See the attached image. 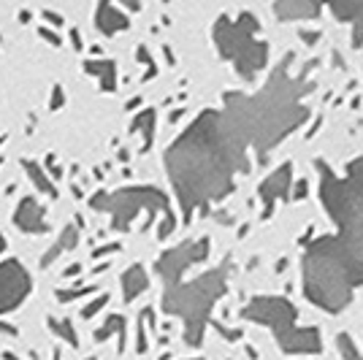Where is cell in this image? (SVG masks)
Segmentation results:
<instances>
[{
	"label": "cell",
	"mask_w": 363,
	"mask_h": 360,
	"mask_svg": "<svg viewBox=\"0 0 363 360\" xmlns=\"http://www.w3.org/2000/svg\"><path fill=\"white\" fill-rule=\"evenodd\" d=\"M293 55L272 71L257 92H225L223 108H206L184 133L168 147L166 171L179 198L184 223L196 209H206L233 190V179L250 171L247 150L257 152V163H269L296 128L309 120L303 98L315 90L303 68L288 74Z\"/></svg>",
	"instance_id": "obj_1"
},
{
	"label": "cell",
	"mask_w": 363,
	"mask_h": 360,
	"mask_svg": "<svg viewBox=\"0 0 363 360\" xmlns=\"http://www.w3.org/2000/svg\"><path fill=\"white\" fill-rule=\"evenodd\" d=\"M209 255V241H187L174 249H168L157 257L155 271L163 276V309L168 315L182 317L184 322V339L190 347H198L203 339V330L209 325V315H212L217 298L228 290V274L230 266H217V269L206 271L203 276H198L193 282H182V274L190 269L193 263L203 260Z\"/></svg>",
	"instance_id": "obj_2"
},
{
	"label": "cell",
	"mask_w": 363,
	"mask_h": 360,
	"mask_svg": "<svg viewBox=\"0 0 363 360\" xmlns=\"http://www.w3.org/2000/svg\"><path fill=\"white\" fill-rule=\"evenodd\" d=\"M303 296L323 312L339 315L347 309L355 287L363 285L361 236H320L303 247Z\"/></svg>",
	"instance_id": "obj_3"
},
{
	"label": "cell",
	"mask_w": 363,
	"mask_h": 360,
	"mask_svg": "<svg viewBox=\"0 0 363 360\" xmlns=\"http://www.w3.org/2000/svg\"><path fill=\"white\" fill-rule=\"evenodd\" d=\"M242 320L260 322L277 336V342L282 347V352L288 355H318L323 349V336L318 328H298L296 325V306L285 298L277 296H257L252 298L242 312Z\"/></svg>",
	"instance_id": "obj_4"
},
{
	"label": "cell",
	"mask_w": 363,
	"mask_h": 360,
	"mask_svg": "<svg viewBox=\"0 0 363 360\" xmlns=\"http://www.w3.org/2000/svg\"><path fill=\"white\" fill-rule=\"evenodd\" d=\"M257 30H260V25H257L255 14H250V11H242L236 22L228 16H220L212 30L220 57L233 62L236 74L247 81H255V76L269 62V44L257 38Z\"/></svg>",
	"instance_id": "obj_5"
},
{
	"label": "cell",
	"mask_w": 363,
	"mask_h": 360,
	"mask_svg": "<svg viewBox=\"0 0 363 360\" xmlns=\"http://www.w3.org/2000/svg\"><path fill=\"white\" fill-rule=\"evenodd\" d=\"M92 209L98 211H108L114 220H111V227L114 230H128L130 227V220L136 217L138 211H147L152 214H163V227H157V236L160 239H168L177 227V217L168 206L166 193H160L157 187H150V184H141V187H125V190H117V193H101L90 201Z\"/></svg>",
	"instance_id": "obj_6"
},
{
	"label": "cell",
	"mask_w": 363,
	"mask_h": 360,
	"mask_svg": "<svg viewBox=\"0 0 363 360\" xmlns=\"http://www.w3.org/2000/svg\"><path fill=\"white\" fill-rule=\"evenodd\" d=\"M30 293H33V279L30 274L25 271V266L19 260H14V257L3 260L0 263V317L6 315V312H14L16 306L28 298ZM0 330H9L11 336L16 333L14 328L3 325V320H0Z\"/></svg>",
	"instance_id": "obj_7"
},
{
	"label": "cell",
	"mask_w": 363,
	"mask_h": 360,
	"mask_svg": "<svg viewBox=\"0 0 363 360\" xmlns=\"http://www.w3.org/2000/svg\"><path fill=\"white\" fill-rule=\"evenodd\" d=\"M290 179H293V165L285 163L279 165L274 174H269V179L260 184V201H263V217L266 220L274 211L277 198H290Z\"/></svg>",
	"instance_id": "obj_8"
},
{
	"label": "cell",
	"mask_w": 363,
	"mask_h": 360,
	"mask_svg": "<svg viewBox=\"0 0 363 360\" xmlns=\"http://www.w3.org/2000/svg\"><path fill=\"white\" fill-rule=\"evenodd\" d=\"M46 211L38 206L35 198H22V203L14 211V225L25 233H46L49 223L44 220Z\"/></svg>",
	"instance_id": "obj_9"
},
{
	"label": "cell",
	"mask_w": 363,
	"mask_h": 360,
	"mask_svg": "<svg viewBox=\"0 0 363 360\" xmlns=\"http://www.w3.org/2000/svg\"><path fill=\"white\" fill-rule=\"evenodd\" d=\"M331 14L339 22L352 25V44L363 46V3L361 0H345V3H331Z\"/></svg>",
	"instance_id": "obj_10"
},
{
	"label": "cell",
	"mask_w": 363,
	"mask_h": 360,
	"mask_svg": "<svg viewBox=\"0 0 363 360\" xmlns=\"http://www.w3.org/2000/svg\"><path fill=\"white\" fill-rule=\"evenodd\" d=\"M274 14L279 16L282 22L312 19V16L320 14V6L318 3H306V0H279V3H274Z\"/></svg>",
	"instance_id": "obj_11"
},
{
	"label": "cell",
	"mask_w": 363,
	"mask_h": 360,
	"mask_svg": "<svg viewBox=\"0 0 363 360\" xmlns=\"http://www.w3.org/2000/svg\"><path fill=\"white\" fill-rule=\"evenodd\" d=\"M95 25L104 35H114L117 30H125L128 28V16L122 14L117 6L111 3H101L98 11H95Z\"/></svg>",
	"instance_id": "obj_12"
},
{
	"label": "cell",
	"mask_w": 363,
	"mask_h": 360,
	"mask_svg": "<svg viewBox=\"0 0 363 360\" xmlns=\"http://www.w3.org/2000/svg\"><path fill=\"white\" fill-rule=\"evenodd\" d=\"M147 287H150V279H147V274H144V269L138 263L122 274V296H125V300H133Z\"/></svg>",
	"instance_id": "obj_13"
},
{
	"label": "cell",
	"mask_w": 363,
	"mask_h": 360,
	"mask_svg": "<svg viewBox=\"0 0 363 360\" xmlns=\"http://www.w3.org/2000/svg\"><path fill=\"white\" fill-rule=\"evenodd\" d=\"M87 71H90V74L101 76V84H104V90H114V84H117V65H114L111 60L87 62Z\"/></svg>",
	"instance_id": "obj_14"
},
{
	"label": "cell",
	"mask_w": 363,
	"mask_h": 360,
	"mask_svg": "<svg viewBox=\"0 0 363 360\" xmlns=\"http://www.w3.org/2000/svg\"><path fill=\"white\" fill-rule=\"evenodd\" d=\"M155 108H147L144 114H138V120L133 122V130H141L144 133V152L152 147V130H155Z\"/></svg>",
	"instance_id": "obj_15"
},
{
	"label": "cell",
	"mask_w": 363,
	"mask_h": 360,
	"mask_svg": "<svg viewBox=\"0 0 363 360\" xmlns=\"http://www.w3.org/2000/svg\"><path fill=\"white\" fill-rule=\"evenodd\" d=\"M336 344H339V352H342V358H345V360H363V358H361V352L355 349V342L350 339L347 333H339Z\"/></svg>",
	"instance_id": "obj_16"
},
{
	"label": "cell",
	"mask_w": 363,
	"mask_h": 360,
	"mask_svg": "<svg viewBox=\"0 0 363 360\" xmlns=\"http://www.w3.org/2000/svg\"><path fill=\"white\" fill-rule=\"evenodd\" d=\"M25 168H28V174H30L33 179H35V184H38L41 190H46V193H49L52 198H57V190H55V184H52V181H46L44 176H41V168H38V163H28V160H25Z\"/></svg>",
	"instance_id": "obj_17"
},
{
	"label": "cell",
	"mask_w": 363,
	"mask_h": 360,
	"mask_svg": "<svg viewBox=\"0 0 363 360\" xmlns=\"http://www.w3.org/2000/svg\"><path fill=\"white\" fill-rule=\"evenodd\" d=\"M68 322H55V320H49V330H55V333H60L62 339H68L71 344H79V339H76V333H74V328H65Z\"/></svg>",
	"instance_id": "obj_18"
},
{
	"label": "cell",
	"mask_w": 363,
	"mask_h": 360,
	"mask_svg": "<svg viewBox=\"0 0 363 360\" xmlns=\"http://www.w3.org/2000/svg\"><path fill=\"white\" fill-rule=\"evenodd\" d=\"M95 287H84V290H74V293H57V298L60 300H71V298H82V296H87V293H92Z\"/></svg>",
	"instance_id": "obj_19"
},
{
	"label": "cell",
	"mask_w": 363,
	"mask_h": 360,
	"mask_svg": "<svg viewBox=\"0 0 363 360\" xmlns=\"http://www.w3.org/2000/svg\"><path fill=\"white\" fill-rule=\"evenodd\" d=\"M106 300H108V296H101V298H98V303H92V306H87V309H84L82 315H84V317H92L95 312H98V309H101V306H104V303H106Z\"/></svg>",
	"instance_id": "obj_20"
},
{
	"label": "cell",
	"mask_w": 363,
	"mask_h": 360,
	"mask_svg": "<svg viewBox=\"0 0 363 360\" xmlns=\"http://www.w3.org/2000/svg\"><path fill=\"white\" fill-rule=\"evenodd\" d=\"M60 106H62V87H55L52 101H49V108H60Z\"/></svg>",
	"instance_id": "obj_21"
},
{
	"label": "cell",
	"mask_w": 363,
	"mask_h": 360,
	"mask_svg": "<svg viewBox=\"0 0 363 360\" xmlns=\"http://www.w3.org/2000/svg\"><path fill=\"white\" fill-rule=\"evenodd\" d=\"M347 168H352V171H355V174H358V176L363 179V157H355V160H350Z\"/></svg>",
	"instance_id": "obj_22"
},
{
	"label": "cell",
	"mask_w": 363,
	"mask_h": 360,
	"mask_svg": "<svg viewBox=\"0 0 363 360\" xmlns=\"http://www.w3.org/2000/svg\"><path fill=\"white\" fill-rule=\"evenodd\" d=\"M44 16L49 19V22H52V25H62V16L60 14H52L49 9H44Z\"/></svg>",
	"instance_id": "obj_23"
},
{
	"label": "cell",
	"mask_w": 363,
	"mask_h": 360,
	"mask_svg": "<svg viewBox=\"0 0 363 360\" xmlns=\"http://www.w3.org/2000/svg\"><path fill=\"white\" fill-rule=\"evenodd\" d=\"M41 35H44V38H49V41H52V46H60V38H57V35H52L49 30H44V28H41Z\"/></svg>",
	"instance_id": "obj_24"
},
{
	"label": "cell",
	"mask_w": 363,
	"mask_h": 360,
	"mask_svg": "<svg viewBox=\"0 0 363 360\" xmlns=\"http://www.w3.org/2000/svg\"><path fill=\"white\" fill-rule=\"evenodd\" d=\"M71 41H74V46H76V49H79V46H82V44H79V30H74V33H71Z\"/></svg>",
	"instance_id": "obj_25"
},
{
	"label": "cell",
	"mask_w": 363,
	"mask_h": 360,
	"mask_svg": "<svg viewBox=\"0 0 363 360\" xmlns=\"http://www.w3.org/2000/svg\"><path fill=\"white\" fill-rule=\"evenodd\" d=\"M6 249V239H3V233H0V252Z\"/></svg>",
	"instance_id": "obj_26"
},
{
	"label": "cell",
	"mask_w": 363,
	"mask_h": 360,
	"mask_svg": "<svg viewBox=\"0 0 363 360\" xmlns=\"http://www.w3.org/2000/svg\"><path fill=\"white\" fill-rule=\"evenodd\" d=\"M3 358H6V360H16L14 355H9V352H6V355H3Z\"/></svg>",
	"instance_id": "obj_27"
},
{
	"label": "cell",
	"mask_w": 363,
	"mask_h": 360,
	"mask_svg": "<svg viewBox=\"0 0 363 360\" xmlns=\"http://www.w3.org/2000/svg\"><path fill=\"white\" fill-rule=\"evenodd\" d=\"M0 147H3V138H0ZM0 163H3V154H0Z\"/></svg>",
	"instance_id": "obj_28"
}]
</instances>
